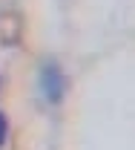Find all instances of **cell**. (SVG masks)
<instances>
[{
	"label": "cell",
	"instance_id": "obj_1",
	"mask_svg": "<svg viewBox=\"0 0 135 150\" xmlns=\"http://www.w3.org/2000/svg\"><path fill=\"white\" fill-rule=\"evenodd\" d=\"M3 139H6V115L0 112V144H3Z\"/></svg>",
	"mask_w": 135,
	"mask_h": 150
}]
</instances>
